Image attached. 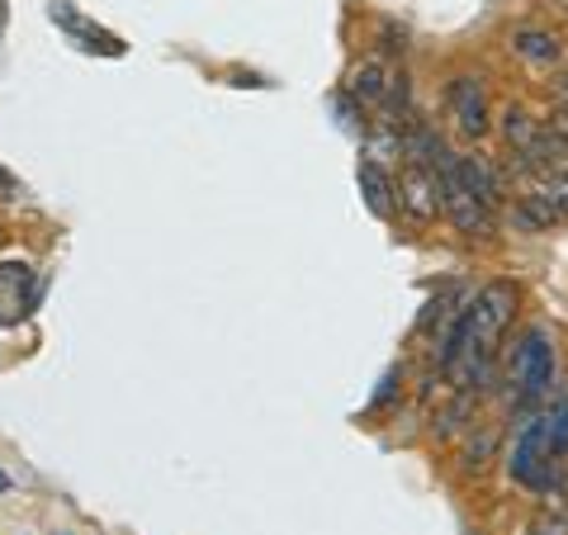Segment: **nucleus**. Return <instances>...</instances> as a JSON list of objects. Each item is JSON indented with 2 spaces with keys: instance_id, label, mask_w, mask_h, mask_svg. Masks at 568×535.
I'll return each instance as SVG.
<instances>
[{
  "instance_id": "1",
  "label": "nucleus",
  "mask_w": 568,
  "mask_h": 535,
  "mask_svg": "<svg viewBox=\"0 0 568 535\" xmlns=\"http://www.w3.org/2000/svg\"><path fill=\"white\" fill-rule=\"evenodd\" d=\"M507 384L521 403H540L555 384V336L545 323H530L507 355Z\"/></svg>"
},
{
  "instance_id": "2",
  "label": "nucleus",
  "mask_w": 568,
  "mask_h": 535,
  "mask_svg": "<svg viewBox=\"0 0 568 535\" xmlns=\"http://www.w3.org/2000/svg\"><path fill=\"white\" fill-rule=\"evenodd\" d=\"M517 303H521V290L511 280H488L484 290H478L474 299H469V309H465V317H469V332H474V342H478V351L493 361V351H497V342L507 336V327H511V317H517Z\"/></svg>"
},
{
  "instance_id": "3",
  "label": "nucleus",
  "mask_w": 568,
  "mask_h": 535,
  "mask_svg": "<svg viewBox=\"0 0 568 535\" xmlns=\"http://www.w3.org/2000/svg\"><path fill=\"white\" fill-rule=\"evenodd\" d=\"M507 470H511V478H517V484L536 488V493H549V488L559 484L555 455H549V426H545V413H536V417H526V422H521L517 441H511V455H507Z\"/></svg>"
},
{
  "instance_id": "4",
  "label": "nucleus",
  "mask_w": 568,
  "mask_h": 535,
  "mask_svg": "<svg viewBox=\"0 0 568 535\" xmlns=\"http://www.w3.org/2000/svg\"><path fill=\"white\" fill-rule=\"evenodd\" d=\"M436 190H440V213L455 223V233H465V238H493L497 219L465 190V181H459V171H455V157L436 171Z\"/></svg>"
},
{
  "instance_id": "5",
  "label": "nucleus",
  "mask_w": 568,
  "mask_h": 535,
  "mask_svg": "<svg viewBox=\"0 0 568 535\" xmlns=\"http://www.w3.org/2000/svg\"><path fill=\"white\" fill-rule=\"evenodd\" d=\"M39 303V275L29 261H0V327L20 323Z\"/></svg>"
},
{
  "instance_id": "6",
  "label": "nucleus",
  "mask_w": 568,
  "mask_h": 535,
  "mask_svg": "<svg viewBox=\"0 0 568 535\" xmlns=\"http://www.w3.org/2000/svg\"><path fill=\"white\" fill-rule=\"evenodd\" d=\"M446 104H450V119L465 138H484L488 133V91L478 77H455L446 85Z\"/></svg>"
},
{
  "instance_id": "7",
  "label": "nucleus",
  "mask_w": 568,
  "mask_h": 535,
  "mask_svg": "<svg viewBox=\"0 0 568 535\" xmlns=\"http://www.w3.org/2000/svg\"><path fill=\"white\" fill-rule=\"evenodd\" d=\"M398 213H407L413 223H436L440 213V190H436V171H422V166H403L398 175Z\"/></svg>"
},
{
  "instance_id": "8",
  "label": "nucleus",
  "mask_w": 568,
  "mask_h": 535,
  "mask_svg": "<svg viewBox=\"0 0 568 535\" xmlns=\"http://www.w3.org/2000/svg\"><path fill=\"white\" fill-rule=\"evenodd\" d=\"M511 171H517L526 200H536L549 213V223H568V181L564 175H549L536 166H511Z\"/></svg>"
},
{
  "instance_id": "9",
  "label": "nucleus",
  "mask_w": 568,
  "mask_h": 535,
  "mask_svg": "<svg viewBox=\"0 0 568 535\" xmlns=\"http://www.w3.org/2000/svg\"><path fill=\"white\" fill-rule=\"evenodd\" d=\"M497 129H503V142H507V152H511L507 157L511 166H530V162H536V142H540V129H545L540 119H530L521 104H507Z\"/></svg>"
},
{
  "instance_id": "10",
  "label": "nucleus",
  "mask_w": 568,
  "mask_h": 535,
  "mask_svg": "<svg viewBox=\"0 0 568 535\" xmlns=\"http://www.w3.org/2000/svg\"><path fill=\"white\" fill-rule=\"evenodd\" d=\"M455 171H459V181H465V190L497 219V209H503V194L507 190H503V181H497V171L488 166V157H478V152L455 157Z\"/></svg>"
},
{
  "instance_id": "11",
  "label": "nucleus",
  "mask_w": 568,
  "mask_h": 535,
  "mask_svg": "<svg viewBox=\"0 0 568 535\" xmlns=\"http://www.w3.org/2000/svg\"><path fill=\"white\" fill-rule=\"evenodd\" d=\"M355 181H361V194H365V204L375 219H394L398 213V194H394V181L384 175L379 162H361L355 166Z\"/></svg>"
},
{
  "instance_id": "12",
  "label": "nucleus",
  "mask_w": 568,
  "mask_h": 535,
  "mask_svg": "<svg viewBox=\"0 0 568 535\" xmlns=\"http://www.w3.org/2000/svg\"><path fill=\"white\" fill-rule=\"evenodd\" d=\"M48 14H52V24H62V29L71 33V39H81V48H91V52H110V58H119V52H123V43L114 39V33H104V29H95L91 20H81L77 10L52 6Z\"/></svg>"
},
{
  "instance_id": "13",
  "label": "nucleus",
  "mask_w": 568,
  "mask_h": 535,
  "mask_svg": "<svg viewBox=\"0 0 568 535\" xmlns=\"http://www.w3.org/2000/svg\"><path fill=\"white\" fill-rule=\"evenodd\" d=\"M388 81H394L388 62L384 58H365L361 67H355V77H351V95L361 100V104H379L384 91H388Z\"/></svg>"
},
{
  "instance_id": "14",
  "label": "nucleus",
  "mask_w": 568,
  "mask_h": 535,
  "mask_svg": "<svg viewBox=\"0 0 568 535\" xmlns=\"http://www.w3.org/2000/svg\"><path fill=\"white\" fill-rule=\"evenodd\" d=\"M511 52L526 58V62L549 67V62H559V39L555 33H545V29H517L511 33Z\"/></svg>"
},
{
  "instance_id": "15",
  "label": "nucleus",
  "mask_w": 568,
  "mask_h": 535,
  "mask_svg": "<svg viewBox=\"0 0 568 535\" xmlns=\"http://www.w3.org/2000/svg\"><path fill=\"white\" fill-rule=\"evenodd\" d=\"M545 426H549V455L564 460V455H568V388H564L555 403H549Z\"/></svg>"
},
{
  "instance_id": "16",
  "label": "nucleus",
  "mask_w": 568,
  "mask_h": 535,
  "mask_svg": "<svg viewBox=\"0 0 568 535\" xmlns=\"http://www.w3.org/2000/svg\"><path fill=\"white\" fill-rule=\"evenodd\" d=\"M526 535H568V522H564V516H540V522L530 526Z\"/></svg>"
},
{
  "instance_id": "17",
  "label": "nucleus",
  "mask_w": 568,
  "mask_h": 535,
  "mask_svg": "<svg viewBox=\"0 0 568 535\" xmlns=\"http://www.w3.org/2000/svg\"><path fill=\"white\" fill-rule=\"evenodd\" d=\"M14 194H20V175L0 166V200H14Z\"/></svg>"
},
{
  "instance_id": "18",
  "label": "nucleus",
  "mask_w": 568,
  "mask_h": 535,
  "mask_svg": "<svg viewBox=\"0 0 568 535\" xmlns=\"http://www.w3.org/2000/svg\"><path fill=\"white\" fill-rule=\"evenodd\" d=\"M555 133L568 142V110H559V114H555Z\"/></svg>"
},
{
  "instance_id": "19",
  "label": "nucleus",
  "mask_w": 568,
  "mask_h": 535,
  "mask_svg": "<svg viewBox=\"0 0 568 535\" xmlns=\"http://www.w3.org/2000/svg\"><path fill=\"white\" fill-rule=\"evenodd\" d=\"M555 91H559V110H568V77L555 85Z\"/></svg>"
},
{
  "instance_id": "20",
  "label": "nucleus",
  "mask_w": 568,
  "mask_h": 535,
  "mask_svg": "<svg viewBox=\"0 0 568 535\" xmlns=\"http://www.w3.org/2000/svg\"><path fill=\"white\" fill-rule=\"evenodd\" d=\"M0 493H10V474L6 470H0Z\"/></svg>"
},
{
  "instance_id": "21",
  "label": "nucleus",
  "mask_w": 568,
  "mask_h": 535,
  "mask_svg": "<svg viewBox=\"0 0 568 535\" xmlns=\"http://www.w3.org/2000/svg\"><path fill=\"white\" fill-rule=\"evenodd\" d=\"M0 29H6V6H0Z\"/></svg>"
}]
</instances>
